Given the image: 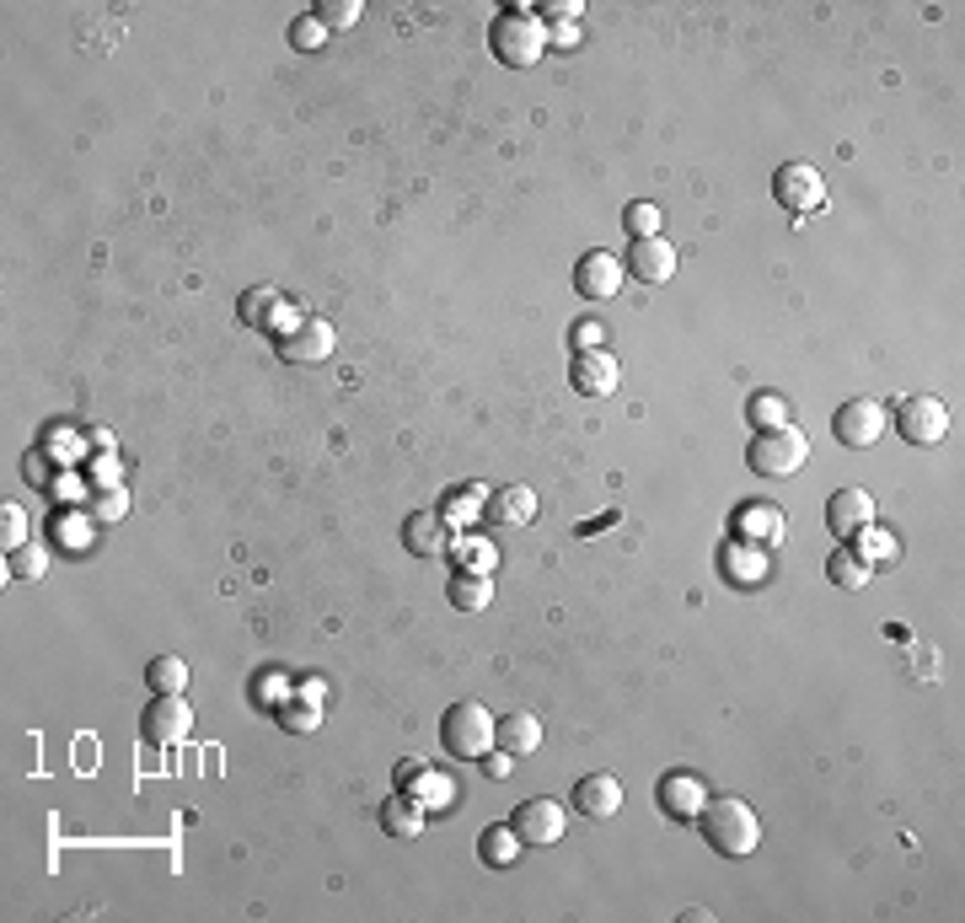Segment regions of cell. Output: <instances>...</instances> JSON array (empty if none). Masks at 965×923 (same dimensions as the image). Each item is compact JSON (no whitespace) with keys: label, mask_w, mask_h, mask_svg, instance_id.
<instances>
[{"label":"cell","mask_w":965,"mask_h":923,"mask_svg":"<svg viewBox=\"0 0 965 923\" xmlns=\"http://www.w3.org/2000/svg\"><path fill=\"white\" fill-rule=\"evenodd\" d=\"M28 542V516L17 505H6V548H22Z\"/></svg>","instance_id":"obj_38"},{"label":"cell","mask_w":965,"mask_h":923,"mask_svg":"<svg viewBox=\"0 0 965 923\" xmlns=\"http://www.w3.org/2000/svg\"><path fill=\"white\" fill-rule=\"evenodd\" d=\"M290 43H295V49H322V43H328V28H322L317 17H301V22L290 28Z\"/></svg>","instance_id":"obj_37"},{"label":"cell","mask_w":965,"mask_h":923,"mask_svg":"<svg viewBox=\"0 0 965 923\" xmlns=\"http://www.w3.org/2000/svg\"><path fill=\"white\" fill-rule=\"evenodd\" d=\"M279 725H284V730H317L322 719H317V709H301V704H290V709L279 714Z\"/></svg>","instance_id":"obj_39"},{"label":"cell","mask_w":965,"mask_h":923,"mask_svg":"<svg viewBox=\"0 0 965 923\" xmlns=\"http://www.w3.org/2000/svg\"><path fill=\"white\" fill-rule=\"evenodd\" d=\"M805 457H810V440H805L799 425L757 429L751 446H746V462H751V473H761V478H789V473L805 467Z\"/></svg>","instance_id":"obj_3"},{"label":"cell","mask_w":965,"mask_h":923,"mask_svg":"<svg viewBox=\"0 0 965 923\" xmlns=\"http://www.w3.org/2000/svg\"><path fill=\"white\" fill-rule=\"evenodd\" d=\"M414 789L424 795V811H450V800H456V784L446 774H429V768H424V779Z\"/></svg>","instance_id":"obj_32"},{"label":"cell","mask_w":965,"mask_h":923,"mask_svg":"<svg viewBox=\"0 0 965 923\" xmlns=\"http://www.w3.org/2000/svg\"><path fill=\"white\" fill-rule=\"evenodd\" d=\"M43 569H49V548H38V542L11 548V559H6V574H11V580H43Z\"/></svg>","instance_id":"obj_28"},{"label":"cell","mask_w":965,"mask_h":923,"mask_svg":"<svg viewBox=\"0 0 965 923\" xmlns=\"http://www.w3.org/2000/svg\"><path fill=\"white\" fill-rule=\"evenodd\" d=\"M381 827H386L392 838H418V832H424V806H418L414 795H392V800L381 806Z\"/></svg>","instance_id":"obj_22"},{"label":"cell","mask_w":965,"mask_h":923,"mask_svg":"<svg viewBox=\"0 0 965 923\" xmlns=\"http://www.w3.org/2000/svg\"><path fill=\"white\" fill-rule=\"evenodd\" d=\"M145 682H151L156 693H183V687H188V666H183L177 655H156V661L145 666Z\"/></svg>","instance_id":"obj_29"},{"label":"cell","mask_w":965,"mask_h":923,"mask_svg":"<svg viewBox=\"0 0 965 923\" xmlns=\"http://www.w3.org/2000/svg\"><path fill=\"white\" fill-rule=\"evenodd\" d=\"M86 446H92V452H113V435H107V429H92V435H86Z\"/></svg>","instance_id":"obj_43"},{"label":"cell","mask_w":965,"mask_h":923,"mask_svg":"<svg viewBox=\"0 0 965 923\" xmlns=\"http://www.w3.org/2000/svg\"><path fill=\"white\" fill-rule=\"evenodd\" d=\"M869 574H874V569L863 564L853 548H837V553L827 559V580L837 585V591H863V585H869Z\"/></svg>","instance_id":"obj_24"},{"label":"cell","mask_w":965,"mask_h":923,"mask_svg":"<svg viewBox=\"0 0 965 923\" xmlns=\"http://www.w3.org/2000/svg\"><path fill=\"white\" fill-rule=\"evenodd\" d=\"M28 478H33V484H49V473H43V457H28Z\"/></svg>","instance_id":"obj_44"},{"label":"cell","mask_w":965,"mask_h":923,"mask_svg":"<svg viewBox=\"0 0 965 923\" xmlns=\"http://www.w3.org/2000/svg\"><path fill=\"white\" fill-rule=\"evenodd\" d=\"M418 779H424V763H418V757H403V768H397V784H408V789H414Z\"/></svg>","instance_id":"obj_41"},{"label":"cell","mask_w":965,"mask_h":923,"mask_svg":"<svg viewBox=\"0 0 965 923\" xmlns=\"http://www.w3.org/2000/svg\"><path fill=\"white\" fill-rule=\"evenodd\" d=\"M569 344H574V355H595V350L606 344V328H601V322H580V328L569 333Z\"/></svg>","instance_id":"obj_36"},{"label":"cell","mask_w":965,"mask_h":923,"mask_svg":"<svg viewBox=\"0 0 965 923\" xmlns=\"http://www.w3.org/2000/svg\"><path fill=\"white\" fill-rule=\"evenodd\" d=\"M483 768H488V779H510V768H516V757H510V751H499V746H494V751H488V757H483Z\"/></svg>","instance_id":"obj_40"},{"label":"cell","mask_w":965,"mask_h":923,"mask_svg":"<svg viewBox=\"0 0 965 923\" xmlns=\"http://www.w3.org/2000/svg\"><path fill=\"white\" fill-rule=\"evenodd\" d=\"M531 516H537V495L526 484H510V489L488 495V521H499V527H526Z\"/></svg>","instance_id":"obj_21"},{"label":"cell","mask_w":965,"mask_h":923,"mask_svg":"<svg viewBox=\"0 0 965 923\" xmlns=\"http://www.w3.org/2000/svg\"><path fill=\"white\" fill-rule=\"evenodd\" d=\"M450 553H456V564H461V569H478V574H488V569H494V559H499L488 537H461Z\"/></svg>","instance_id":"obj_30"},{"label":"cell","mask_w":965,"mask_h":923,"mask_svg":"<svg viewBox=\"0 0 965 923\" xmlns=\"http://www.w3.org/2000/svg\"><path fill=\"white\" fill-rule=\"evenodd\" d=\"M660 806H665L676 821H697L703 806H708V789H703L697 774H665V779H660Z\"/></svg>","instance_id":"obj_16"},{"label":"cell","mask_w":965,"mask_h":923,"mask_svg":"<svg viewBox=\"0 0 965 923\" xmlns=\"http://www.w3.org/2000/svg\"><path fill=\"white\" fill-rule=\"evenodd\" d=\"M885 425H891V414H885V403H874V397H853V403H842L837 419H831L837 440L853 446V452H869V446L885 435Z\"/></svg>","instance_id":"obj_7"},{"label":"cell","mask_w":965,"mask_h":923,"mask_svg":"<svg viewBox=\"0 0 965 923\" xmlns=\"http://www.w3.org/2000/svg\"><path fill=\"white\" fill-rule=\"evenodd\" d=\"M719 569H724V580H735V585H761L767 580V548H751V542H729L719 553Z\"/></svg>","instance_id":"obj_18"},{"label":"cell","mask_w":965,"mask_h":923,"mask_svg":"<svg viewBox=\"0 0 965 923\" xmlns=\"http://www.w3.org/2000/svg\"><path fill=\"white\" fill-rule=\"evenodd\" d=\"M274 312H279V295L269 284H252V290L241 295V322H247V328L269 333V318H274Z\"/></svg>","instance_id":"obj_26"},{"label":"cell","mask_w":965,"mask_h":923,"mask_svg":"<svg viewBox=\"0 0 965 923\" xmlns=\"http://www.w3.org/2000/svg\"><path fill=\"white\" fill-rule=\"evenodd\" d=\"M735 537L751 542V548H772V542H784V510L767 505V499L740 505V510H735Z\"/></svg>","instance_id":"obj_15"},{"label":"cell","mask_w":965,"mask_h":923,"mask_svg":"<svg viewBox=\"0 0 965 923\" xmlns=\"http://www.w3.org/2000/svg\"><path fill=\"white\" fill-rule=\"evenodd\" d=\"M676 248L665 242V237H644V242H633L627 248V269H633V280L644 284H671L676 280Z\"/></svg>","instance_id":"obj_13"},{"label":"cell","mask_w":965,"mask_h":923,"mask_svg":"<svg viewBox=\"0 0 965 923\" xmlns=\"http://www.w3.org/2000/svg\"><path fill=\"white\" fill-rule=\"evenodd\" d=\"M896 429L906 446H938L950 435V408L938 397H928V392H912V397H901Z\"/></svg>","instance_id":"obj_6"},{"label":"cell","mask_w":965,"mask_h":923,"mask_svg":"<svg viewBox=\"0 0 965 923\" xmlns=\"http://www.w3.org/2000/svg\"><path fill=\"white\" fill-rule=\"evenodd\" d=\"M317 22H322L328 33H344V28H354V22H360V0H322Z\"/></svg>","instance_id":"obj_35"},{"label":"cell","mask_w":965,"mask_h":923,"mask_svg":"<svg viewBox=\"0 0 965 923\" xmlns=\"http://www.w3.org/2000/svg\"><path fill=\"white\" fill-rule=\"evenodd\" d=\"M494 746L499 751H510V757H531L537 746H542V719L537 714H510V719H499V730H494Z\"/></svg>","instance_id":"obj_19"},{"label":"cell","mask_w":965,"mask_h":923,"mask_svg":"<svg viewBox=\"0 0 965 923\" xmlns=\"http://www.w3.org/2000/svg\"><path fill=\"white\" fill-rule=\"evenodd\" d=\"M124 510H129L124 489H97L86 499V521H124Z\"/></svg>","instance_id":"obj_33"},{"label":"cell","mask_w":965,"mask_h":923,"mask_svg":"<svg viewBox=\"0 0 965 923\" xmlns=\"http://www.w3.org/2000/svg\"><path fill=\"white\" fill-rule=\"evenodd\" d=\"M488 602H494V580L478 574V569H456V580H450V606H461V612H483Z\"/></svg>","instance_id":"obj_23"},{"label":"cell","mask_w":965,"mask_h":923,"mask_svg":"<svg viewBox=\"0 0 965 923\" xmlns=\"http://www.w3.org/2000/svg\"><path fill=\"white\" fill-rule=\"evenodd\" d=\"M622 220H627L633 242H644V237H660V205H650V199H633V205L622 210Z\"/></svg>","instance_id":"obj_31"},{"label":"cell","mask_w":965,"mask_h":923,"mask_svg":"<svg viewBox=\"0 0 965 923\" xmlns=\"http://www.w3.org/2000/svg\"><path fill=\"white\" fill-rule=\"evenodd\" d=\"M478 849H483V859H488V864H499V870H505V864H516V853L526 849V843H520L516 827H488V832L478 838Z\"/></svg>","instance_id":"obj_25"},{"label":"cell","mask_w":965,"mask_h":923,"mask_svg":"<svg viewBox=\"0 0 965 923\" xmlns=\"http://www.w3.org/2000/svg\"><path fill=\"white\" fill-rule=\"evenodd\" d=\"M772 199L784 205L789 215H816L827 210V178H821V167H810V162H789V167H778V178H772Z\"/></svg>","instance_id":"obj_5"},{"label":"cell","mask_w":965,"mask_h":923,"mask_svg":"<svg viewBox=\"0 0 965 923\" xmlns=\"http://www.w3.org/2000/svg\"><path fill=\"white\" fill-rule=\"evenodd\" d=\"M751 419H757V429H772V425H789V403L784 397H772V392H757L751 397V408H746Z\"/></svg>","instance_id":"obj_34"},{"label":"cell","mask_w":965,"mask_h":923,"mask_svg":"<svg viewBox=\"0 0 965 923\" xmlns=\"http://www.w3.org/2000/svg\"><path fill=\"white\" fill-rule=\"evenodd\" d=\"M494 730H499V719L483 709V704H450L446 719H440L446 751L461 757V763H483L494 751Z\"/></svg>","instance_id":"obj_4"},{"label":"cell","mask_w":965,"mask_h":923,"mask_svg":"<svg viewBox=\"0 0 965 923\" xmlns=\"http://www.w3.org/2000/svg\"><path fill=\"white\" fill-rule=\"evenodd\" d=\"M488 43H494L499 65H510V71H531V65L542 60V49H548V28H542V17H537L531 6H510V11L494 17Z\"/></svg>","instance_id":"obj_1"},{"label":"cell","mask_w":965,"mask_h":923,"mask_svg":"<svg viewBox=\"0 0 965 923\" xmlns=\"http://www.w3.org/2000/svg\"><path fill=\"white\" fill-rule=\"evenodd\" d=\"M574 387L585 392V397H606V392H618V360L606 355V350H595V355H574Z\"/></svg>","instance_id":"obj_20"},{"label":"cell","mask_w":965,"mask_h":923,"mask_svg":"<svg viewBox=\"0 0 965 923\" xmlns=\"http://www.w3.org/2000/svg\"><path fill=\"white\" fill-rule=\"evenodd\" d=\"M403 548L418 553V559H440V553H450L446 510H414V516L403 521Z\"/></svg>","instance_id":"obj_12"},{"label":"cell","mask_w":965,"mask_h":923,"mask_svg":"<svg viewBox=\"0 0 965 923\" xmlns=\"http://www.w3.org/2000/svg\"><path fill=\"white\" fill-rule=\"evenodd\" d=\"M574 811L590 821H606L622 811V784L612 774H590V779L574 784Z\"/></svg>","instance_id":"obj_17"},{"label":"cell","mask_w":965,"mask_h":923,"mask_svg":"<svg viewBox=\"0 0 965 923\" xmlns=\"http://www.w3.org/2000/svg\"><path fill=\"white\" fill-rule=\"evenodd\" d=\"M333 344H339L333 322L307 318V322H295L290 333H279V360H284V365H317V360L333 355Z\"/></svg>","instance_id":"obj_8"},{"label":"cell","mask_w":965,"mask_h":923,"mask_svg":"<svg viewBox=\"0 0 965 923\" xmlns=\"http://www.w3.org/2000/svg\"><path fill=\"white\" fill-rule=\"evenodd\" d=\"M574 290H580L585 301H612L622 290V263L606 248L585 252V258L574 263Z\"/></svg>","instance_id":"obj_11"},{"label":"cell","mask_w":965,"mask_h":923,"mask_svg":"<svg viewBox=\"0 0 965 923\" xmlns=\"http://www.w3.org/2000/svg\"><path fill=\"white\" fill-rule=\"evenodd\" d=\"M188 730H194L188 698H183V693H156V704L145 709V736H151V746H177Z\"/></svg>","instance_id":"obj_10"},{"label":"cell","mask_w":965,"mask_h":923,"mask_svg":"<svg viewBox=\"0 0 965 923\" xmlns=\"http://www.w3.org/2000/svg\"><path fill=\"white\" fill-rule=\"evenodd\" d=\"M548 43H558V49H569V43H580V28H552Z\"/></svg>","instance_id":"obj_42"},{"label":"cell","mask_w":965,"mask_h":923,"mask_svg":"<svg viewBox=\"0 0 965 923\" xmlns=\"http://www.w3.org/2000/svg\"><path fill=\"white\" fill-rule=\"evenodd\" d=\"M520 832V843L526 849H552L558 838H563V827H569V811L558 806V800H526V806H516V821H510Z\"/></svg>","instance_id":"obj_9"},{"label":"cell","mask_w":965,"mask_h":923,"mask_svg":"<svg viewBox=\"0 0 965 923\" xmlns=\"http://www.w3.org/2000/svg\"><path fill=\"white\" fill-rule=\"evenodd\" d=\"M853 553H859L869 569H874V564H891V559H896V537L880 532V527H863V532L853 537Z\"/></svg>","instance_id":"obj_27"},{"label":"cell","mask_w":965,"mask_h":923,"mask_svg":"<svg viewBox=\"0 0 965 923\" xmlns=\"http://www.w3.org/2000/svg\"><path fill=\"white\" fill-rule=\"evenodd\" d=\"M827 527L837 537H853L863 532V527H874V499H869V489H837V495L827 499Z\"/></svg>","instance_id":"obj_14"},{"label":"cell","mask_w":965,"mask_h":923,"mask_svg":"<svg viewBox=\"0 0 965 923\" xmlns=\"http://www.w3.org/2000/svg\"><path fill=\"white\" fill-rule=\"evenodd\" d=\"M697 821H703L708 849L724 853V859H746V853L761 843V821L746 800H708Z\"/></svg>","instance_id":"obj_2"}]
</instances>
